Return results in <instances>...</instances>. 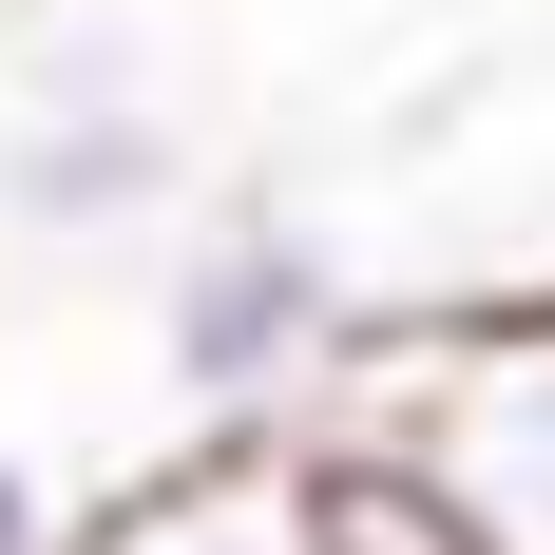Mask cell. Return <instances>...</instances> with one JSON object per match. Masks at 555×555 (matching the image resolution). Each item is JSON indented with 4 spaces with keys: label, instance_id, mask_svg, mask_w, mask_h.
I'll return each instance as SVG.
<instances>
[{
    "label": "cell",
    "instance_id": "1",
    "mask_svg": "<svg viewBox=\"0 0 555 555\" xmlns=\"http://www.w3.org/2000/svg\"><path fill=\"white\" fill-rule=\"evenodd\" d=\"M345 345H364V287H345V249L287 192H230V211L172 230L154 269V384L192 441H287V422H326Z\"/></svg>",
    "mask_w": 555,
    "mask_h": 555
},
{
    "label": "cell",
    "instance_id": "2",
    "mask_svg": "<svg viewBox=\"0 0 555 555\" xmlns=\"http://www.w3.org/2000/svg\"><path fill=\"white\" fill-rule=\"evenodd\" d=\"M326 422L422 460L479 555H555V307H479V326H364Z\"/></svg>",
    "mask_w": 555,
    "mask_h": 555
},
{
    "label": "cell",
    "instance_id": "3",
    "mask_svg": "<svg viewBox=\"0 0 555 555\" xmlns=\"http://www.w3.org/2000/svg\"><path fill=\"white\" fill-rule=\"evenodd\" d=\"M192 192V115L172 77L115 20H57L20 57V96H0V230L20 249H134V230Z\"/></svg>",
    "mask_w": 555,
    "mask_h": 555
},
{
    "label": "cell",
    "instance_id": "4",
    "mask_svg": "<svg viewBox=\"0 0 555 555\" xmlns=\"http://www.w3.org/2000/svg\"><path fill=\"white\" fill-rule=\"evenodd\" d=\"M77 555H326L307 517V441H192L172 479L77 517Z\"/></svg>",
    "mask_w": 555,
    "mask_h": 555
},
{
    "label": "cell",
    "instance_id": "5",
    "mask_svg": "<svg viewBox=\"0 0 555 555\" xmlns=\"http://www.w3.org/2000/svg\"><path fill=\"white\" fill-rule=\"evenodd\" d=\"M0 555H77V499H57V460L0 441Z\"/></svg>",
    "mask_w": 555,
    "mask_h": 555
}]
</instances>
